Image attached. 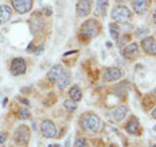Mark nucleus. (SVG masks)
<instances>
[{"label":"nucleus","instance_id":"nucleus-1","mask_svg":"<svg viewBox=\"0 0 156 147\" xmlns=\"http://www.w3.org/2000/svg\"><path fill=\"white\" fill-rule=\"evenodd\" d=\"M100 31V25L98 23L96 20H87L80 27V35L82 39H92L95 38Z\"/></svg>","mask_w":156,"mask_h":147},{"label":"nucleus","instance_id":"nucleus-2","mask_svg":"<svg viewBox=\"0 0 156 147\" xmlns=\"http://www.w3.org/2000/svg\"><path fill=\"white\" fill-rule=\"evenodd\" d=\"M81 125L85 130L91 131V133H96L100 129L101 120L94 113H85L81 117Z\"/></svg>","mask_w":156,"mask_h":147},{"label":"nucleus","instance_id":"nucleus-3","mask_svg":"<svg viewBox=\"0 0 156 147\" xmlns=\"http://www.w3.org/2000/svg\"><path fill=\"white\" fill-rule=\"evenodd\" d=\"M111 17L116 23H126L131 17V12L125 5H116L112 9Z\"/></svg>","mask_w":156,"mask_h":147},{"label":"nucleus","instance_id":"nucleus-4","mask_svg":"<svg viewBox=\"0 0 156 147\" xmlns=\"http://www.w3.org/2000/svg\"><path fill=\"white\" fill-rule=\"evenodd\" d=\"M29 139H30V129L26 125H20L14 130V142L20 146H25L27 145Z\"/></svg>","mask_w":156,"mask_h":147},{"label":"nucleus","instance_id":"nucleus-5","mask_svg":"<svg viewBox=\"0 0 156 147\" xmlns=\"http://www.w3.org/2000/svg\"><path fill=\"white\" fill-rule=\"evenodd\" d=\"M41 131H42V135L44 137V138H53V137L57 135L56 125L53 124L51 120H44L42 122Z\"/></svg>","mask_w":156,"mask_h":147},{"label":"nucleus","instance_id":"nucleus-6","mask_svg":"<svg viewBox=\"0 0 156 147\" xmlns=\"http://www.w3.org/2000/svg\"><path fill=\"white\" fill-rule=\"evenodd\" d=\"M26 61L22 57L13 59L11 63V73L13 76H21L26 72Z\"/></svg>","mask_w":156,"mask_h":147},{"label":"nucleus","instance_id":"nucleus-7","mask_svg":"<svg viewBox=\"0 0 156 147\" xmlns=\"http://www.w3.org/2000/svg\"><path fill=\"white\" fill-rule=\"evenodd\" d=\"M12 5L20 14H25L31 11L33 0H12Z\"/></svg>","mask_w":156,"mask_h":147},{"label":"nucleus","instance_id":"nucleus-8","mask_svg":"<svg viewBox=\"0 0 156 147\" xmlns=\"http://www.w3.org/2000/svg\"><path fill=\"white\" fill-rule=\"evenodd\" d=\"M91 4L92 0H78L76 12L78 17H87L91 12Z\"/></svg>","mask_w":156,"mask_h":147},{"label":"nucleus","instance_id":"nucleus-9","mask_svg":"<svg viewBox=\"0 0 156 147\" xmlns=\"http://www.w3.org/2000/svg\"><path fill=\"white\" fill-rule=\"evenodd\" d=\"M62 73H64V66L61 64H56V65H53L50 69V72L47 73V80L52 83H56L58 80H60Z\"/></svg>","mask_w":156,"mask_h":147},{"label":"nucleus","instance_id":"nucleus-10","mask_svg":"<svg viewBox=\"0 0 156 147\" xmlns=\"http://www.w3.org/2000/svg\"><path fill=\"white\" fill-rule=\"evenodd\" d=\"M140 46H142L143 51L147 53V55L155 56V53H156V43H155V38L154 37L143 38L142 42H140Z\"/></svg>","mask_w":156,"mask_h":147},{"label":"nucleus","instance_id":"nucleus-11","mask_svg":"<svg viewBox=\"0 0 156 147\" xmlns=\"http://www.w3.org/2000/svg\"><path fill=\"white\" fill-rule=\"evenodd\" d=\"M122 76H124V73H122V70H121L120 68L112 66V68H108V69L105 70V73H104V81H107V82L119 81Z\"/></svg>","mask_w":156,"mask_h":147},{"label":"nucleus","instance_id":"nucleus-12","mask_svg":"<svg viewBox=\"0 0 156 147\" xmlns=\"http://www.w3.org/2000/svg\"><path fill=\"white\" fill-rule=\"evenodd\" d=\"M131 7H133V11L139 14V16H143V14L147 13L148 11V0H133L131 2Z\"/></svg>","mask_w":156,"mask_h":147},{"label":"nucleus","instance_id":"nucleus-13","mask_svg":"<svg viewBox=\"0 0 156 147\" xmlns=\"http://www.w3.org/2000/svg\"><path fill=\"white\" fill-rule=\"evenodd\" d=\"M12 17V8L4 4L0 7V25H4L5 22H8Z\"/></svg>","mask_w":156,"mask_h":147},{"label":"nucleus","instance_id":"nucleus-14","mask_svg":"<svg viewBox=\"0 0 156 147\" xmlns=\"http://www.w3.org/2000/svg\"><path fill=\"white\" fill-rule=\"evenodd\" d=\"M126 131H128L129 134H131V135L139 134V122H138V120H136L135 117H131V119L129 120L128 125H126Z\"/></svg>","mask_w":156,"mask_h":147},{"label":"nucleus","instance_id":"nucleus-15","mask_svg":"<svg viewBox=\"0 0 156 147\" xmlns=\"http://www.w3.org/2000/svg\"><path fill=\"white\" fill-rule=\"evenodd\" d=\"M138 45L136 43H130V45H128L125 47V50H124V56L125 57H128V59H133L135 56H138Z\"/></svg>","mask_w":156,"mask_h":147},{"label":"nucleus","instance_id":"nucleus-16","mask_svg":"<svg viewBox=\"0 0 156 147\" xmlns=\"http://www.w3.org/2000/svg\"><path fill=\"white\" fill-rule=\"evenodd\" d=\"M126 115H128V107L126 106H119L112 112V116H113V119L116 121H122Z\"/></svg>","mask_w":156,"mask_h":147},{"label":"nucleus","instance_id":"nucleus-17","mask_svg":"<svg viewBox=\"0 0 156 147\" xmlns=\"http://www.w3.org/2000/svg\"><path fill=\"white\" fill-rule=\"evenodd\" d=\"M69 83H70V72L64 70L62 76L60 77V80L57 81V89L58 90H64Z\"/></svg>","mask_w":156,"mask_h":147},{"label":"nucleus","instance_id":"nucleus-18","mask_svg":"<svg viewBox=\"0 0 156 147\" xmlns=\"http://www.w3.org/2000/svg\"><path fill=\"white\" fill-rule=\"evenodd\" d=\"M43 26H44V23L41 18H31L30 20V30L35 34V33H41L43 30Z\"/></svg>","mask_w":156,"mask_h":147},{"label":"nucleus","instance_id":"nucleus-19","mask_svg":"<svg viewBox=\"0 0 156 147\" xmlns=\"http://www.w3.org/2000/svg\"><path fill=\"white\" fill-rule=\"evenodd\" d=\"M108 7V0H96V14L98 16H104L107 13Z\"/></svg>","mask_w":156,"mask_h":147},{"label":"nucleus","instance_id":"nucleus-20","mask_svg":"<svg viewBox=\"0 0 156 147\" xmlns=\"http://www.w3.org/2000/svg\"><path fill=\"white\" fill-rule=\"evenodd\" d=\"M109 34H111V37L115 39V41H119V38H120V33H121V27L119 23H116V22H112L109 23Z\"/></svg>","mask_w":156,"mask_h":147},{"label":"nucleus","instance_id":"nucleus-21","mask_svg":"<svg viewBox=\"0 0 156 147\" xmlns=\"http://www.w3.org/2000/svg\"><path fill=\"white\" fill-rule=\"evenodd\" d=\"M69 98L74 102H80L82 99V91L78 86H73L69 90Z\"/></svg>","mask_w":156,"mask_h":147},{"label":"nucleus","instance_id":"nucleus-22","mask_svg":"<svg viewBox=\"0 0 156 147\" xmlns=\"http://www.w3.org/2000/svg\"><path fill=\"white\" fill-rule=\"evenodd\" d=\"M64 107L69 111V112H73V111H76L77 109V102L74 100H72V99H66L64 102Z\"/></svg>","mask_w":156,"mask_h":147},{"label":"nucleus","instance_id":"nucleus-23","mask_svg":"<svg viewBox=\"0 0 156 147\" xmlns=\"http://www.w3.org/2000/svg\"><path fill=\"white\" fill-rule=\"evenodd\" d=\"M29 117H30V112H29V109L21 108V109L18 111V119H21V120H27Z\"/></svg>","mask_w":156,"mask_h":147},{"label":"nucleus","instance_id":"nucleus-24","mask_svg":"<svg viewBox=\"0 0 156 147\" xmlns=\"http://www.w3.org/2000/svg\"><path fill=\"white\" fill-rule=\"evenodd\" d=\"M76 147H89V143L85 138H77L76 139Z\"/></svg>","mask_w":156,"mask_h":147},{"label":"nucleus","instance_id":"nucleus-25","mask_svg":"<svg viewBox=\"0 0 156 147\" xmlns=\"http://www.w3.org/2000/svg\"><path fill=\"white\" fill-rule=\"evenodd\" d=\"M148 33V29L147 27H142V29H138V30H136V34H135V35L136 37H142V35H144V34H147Z\"/></svg>","mask_w":156,"mask_h":147},{"label":"nucleus","instance_id":"nucleus-26","mask_svg":"<svg viewBox=\"0 0 156 147\" xmlns=\"http://www.w3.org/2000/svg\"><path fill=\"white\" fill-rule=\"evenodd\" d=\"M129 39H130L129 35H125V37H122V38H120V41H119V47H122L125 43H128Z\"/></svg>","mask_w":156,"mask_h":147},{"label":"nucleus","instance_id":"nucleus-27","mask_svg":"<svg viewBox=\"0 0 156 147\" xmlns=\"http://www.w3.org/2000/svg\"><path fill=\"white\" fill-rule=\"evenodd\" d=\"M7 133H4V131H0V145H3V143H5V141H7Z\"/></svg>","mask_w":156,"mask_h":147},{"label":"nucleus","instance_id":"nucleus-28","mask_svg":"<svg viewBox=\"0 0 156 147\" xmlns=\"http://www.w3.org/2000/svg\"><path fill=\"white\" fill-rule=\"evenodd\" d=\"M69 145H70V139L68 138V139H66V142H65V147H69Z\"/></svg>","mask_w":156,"mask_h":147},{"label":"nucleus","instance_id":"nucleus-29","mask_svg":"<svg viewBox=\"0 0 156 147\" xmlns=\"http://www.w3.org/2000/svg\"><path fill=\"white\" fill-rule=\"evenodd\" d=\"M117 3H126V2H130V0H116Z\"/></svg>","mask_w":156,"mask_h":147},{"label":"nucleus","instance_id":"nucleus-30","mask_svg":"<svg viewBox=\"0 0 156 147\" xmlns=\"http://www.w3.org/2000/svg\"><path fill=\"white\" fill-rule=\"evenodd\" d=\"M50 147H58V145H51Z\"/></svg>","mask_w":156,"mask_h":147},{"label":"nucleus","instance_id":"nucleus-31","mask_svg":"<svg viewBox=\"0 0 156 147\" xmlns=\"http://www.w3.org/2000/svg\"><path fill=\"white\" fill-rule=\"evenodd\" d=\"M109 147H116V146H109Z\"/></svg>","mask_w":156,"mask_h":147}]
</instances>
